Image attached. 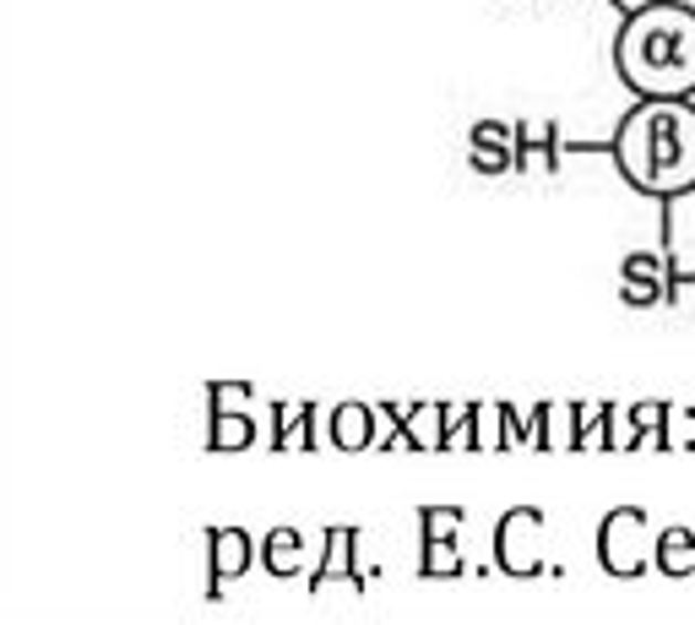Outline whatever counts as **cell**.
Wrapping results in <instances>:
<instances>
[{"label": "cell", "mask_w": 695, "mask_h": 625, "mask_svg": "<svg viewBox=\"0 0 695 625\" xmlns=\"http://www.w3.org/2000/svg\"><path fill=\"white\" fill-rule=\"evenodd\" d=\"M456 528H462V506H424L419 511V533H424V561L419 576H467V561L456 550Z\"/></svg>", "instance_id": "obj_5"}, {"label": "cell", "mask_w": 695, "mask_h": 625, "mask_svg": "<svg viewBox=\"0 0 695 625\" xmlns=\"http://www.w3.org/2000/svg\"><path fill=\"white\" fill-rule=\"evenodd\" d=\"M251 397V386L245 381H223V386H212V430H207V451H251L261 430H255V419L240 408Z\"/></svg>", "instance_id": "obj_6"}, {"label": "cell", "mask_w": 695, "mask_h": 625, "mask_svg": "<svg viewBox=\"0 0 695 625\" xmlns=\"http://www.w3.org/2000/svg\"><path fill=\"white\" fill-rule=\"evenodd\" d=\"M310 403H277V430H272V446L277 451H299V446H310Z\"/></svg>", "instance_id": "obj_14"}, {"label": "cell", "mask_w": 695, "mask_h": 625, "mask_svg": "<svg viewBox=\"0 0 695 625\" xmlns=\"http://www.w3.org/2000/svg\"><path fill=\"white\" fill-rule=\"evenodd\" d=\"M261 565L272 576H299L305 571V533L299 528H272L261 539Z\"/></svg>", "instance_id": "obj_10"}, {"label": "cell", "mask_w": 695, "mask_h": 625, "mask_svg": "<svg viewBox=\"0 0 695 625\" xmlns=\"http://www.w3.org/2000/svg\"><path fill=\"white\" fill-rule=\"evenodd\" d=\"M207 544H212V598L223 593L218 582H234V576H245L255 565V539L245 533V528H212L207 533Z\"/></svg>", "instance_id": "obj_7"}, {"label": "cell", "mask_w": 695, "mask_h": 625, "mask_svg": "<svg viewBox=\"0 0 695 625\" xmlns=\"http://www.w3.org/2000/svg\"><path fill=\"white\" fill-rule=\"evenodd\" d=\"M473 153H467V164L478 169V175H506L516 169V147L510 142H467Z\"/></svg>", "instance_id": "obj_17"}, {"label": "cell", "mask_w": 695, "mask_h": 625, "mask_svg": "<svg viewBox=\"0 0 695 625\" xmlns=\"http://www.w3.org/2000/svg\"><path fill=\"white\" fill-rule=\"evenodd\" d=\"M652 528H646V511L641 506H614L609 517H603V528H598V561L609 576H620V582H635V576H646V565H652Z\"/></svg>", "instance_id": "obj_3"}, {"label": "cell", "mask_w": 695, "mask_h": 625, "mask_svg": "<svg viewBox=\"0 0 695 625\" xmlns=\"http://www.w3.org/2000/svg\"><path fill=\"white\" fill-rule=\"evenodd\" d=\"M555 414H560L555 403H538V408H533V446H538V451H555V446H560V440L549 436V425H555Z\"/></svg>", "instance_id": "obj_21"}, {"label": "cell", "mask_w": 695, "mask_h": 625, "mask_svg": "<svg viewBox=\"0 0 695 625\" xmlns=\"http://www.w3.org/2000/svg\"><path fill=\"white\" fill-rule=\"evenodd\" d=\"M620 283H663L668 289V250H631L620 261Z\"/></svg>", "instance_id": "obj_15"}, {"label": "cell", "mask_w": 695, "mask_h": 625, "mask_svg": "<svg viewBox=\"0 0 695 625\" xmlns=\"http://www.w3.org/2000/svg\"><path fill=\"white\" fill-rule=\"evenodd\" d=\"M495 419H501V451L533 446V414H522L516 403H495Z\"/></svg>", "instance_id": "obj_16"}, {"label": "cell", "mask_w": 695, "mask_h": 625, "mask_svg": "<svg viewBox=\"0 0 695 625\" xmlns=\"http://www.w3.org/2000/svg\"><path fill=\"white\" fill-rule=\"evenodd\" d=\"M652 565L663 571V576H695V533L691 528H663L657 533V544H652Z\"/></svg>", "instance_id": "obj_11"}, {"label": "cell", "mask_w": 695, "mask_h": 625, "mask_svg": "<svg viewBox=\"0 0 695 625\" xmlns=\"http://www.w3.org/2000/svg\"><path fill=\"white\" fill-rule=\"evenodd\" d=\"M354 544H359L354 528H326V561L310 571V587H316V593L331 582V576H343V571L354 576ZM354 587H365V576H354Z\"/></svg>", "instance_id": "obj_12"}, {"label": "cell", "mask_w": 695, "mask_h": 625, "mask_svg": "<svg viewBox=\"0 0 695 625\" xmlns=\"http://www.w3.org/2000/svg\"><path fill=\"white\" fill-rule=\"evenodd\" d=\"M620 300H625L631 311H652V305L668 300V289H663V283H620Z\"/></svg>", "instance_id": "obj_20"}, {"label": "cell", "mask_w": 695, "mask_h": 625, "mask_svg": "<svg viewBox=\"0 0 695 625\" xmlns=\"http://www.w3.org/2000/svg\"><path fill=\"white\" fill-rule=\"evenodd\" d=\"M614 71L635 98H695V6L646 0L614 33Z\"/></svg>", "instance_id": "obj_1"}, {"label": "cell", "mask_w": 695, "mask_h": 625, "mask_svg": "<svg viewBox=\"0 0 695 625\" xmlns=\"http://www.w3.org/2000/svg\"><path fill=\"white\" fill-rule=\"evenodd\" d=\"M527 158H544V169H560V125H516V169H527Z\"/></svg>", "instance_id": "obj_13"}, {"label": "cell", "mask_w": 695, "mask_h": 625, "mask_svg": "<svg viewBox=\"0 0 695 625\" xmlns=\"http://www.w3.org/2000/svg\"><path fill=\"white\" fill-rule=\"evenodd\" d=\"M445 446H467V451H478V408H473V403L445 408Z\"/></svg>", "instance_id": "obj_18"}, {"label": "cell", "mask_w": 695, "mask_h": 625, "mask_svg": "<svg viewBox=\"0 0 695 625\" xmlns=\"http://www.w3.org/2000/svg\"><path fill=\"white\" fill-rule=\"evenodd\" d=\"M570 446L576 451H587V446L609 451L614 446V403H576L570 408Z\"/></svg>", "instance_id": "obj_9"}, {"label": "cell", "mask_w": 695, "mask_h": 625, "mask_svg": "<svg viewBox=\"0 0 695 625\" xmlns=\"http://www.w3.org/2000/svg\"><path fill=\"white\" fill-rule=\"evenodd\" d=\"M620 175L652 201L695 190V98H635L609 142Z\"/></svg>", "instance_id": "obj_2"}, {"label": "cell", "mask_w": 695, "mask_h": 625, "mask_svg": "<svg viewBox=\"0 0 695 625\" xmlns=\"http://www.w3.org/2000/svg\"><path fill=\"white\" fill-rule=\"evenodd\" d=\"M663 419H668V403H635L631 408V446H641L646 430L657 436V446H668V440H663Z\"/></svg>", "instance_id": "obj_19"}, {"label": "cell", "mask_w": 695, "mask_h": 625, "mask_svg": "<svg viewBox=\"0 0 695 625\" xmlns=\"http://www.w3.org/2000/svg\"><path fill=\"white\" fill-rule=\"evenodd\" d=\"M538 533H544V506H516L501 517L495 528V561L506 576H544L549 561L538 550Z\"/></svg>", "instance_id": "obj_4"}, {"label": "cell", "mask_w": 695, "mask_h": 625, "mask_svg": "<svg viewBox=\"0 0 695 625\" xmlns=\"http://www.w3.org/2000/svg\"><path fill=\"white\" fill-rule=\"evenodd\" d=\"M376 408L370 403H337L331 414H326V436H331V446L337 451H370L376 446Z\"/></svg>", "instance_id": "obj_8"}]
</instances>
